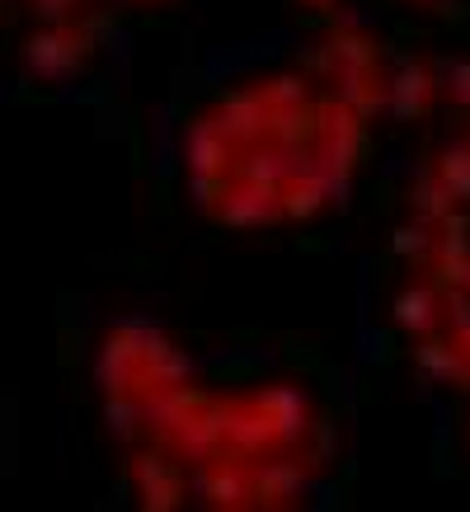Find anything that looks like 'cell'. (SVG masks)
Listing matches in <instances>:
<instances>
[{
  "instance_id": "obj_1",
  "label": "cell",
  "mask_w": 470,
  "mask_h": 512,
  "mask_svg": "<svg viewBox=\"0 0 470 512\" xmlns=\"http://www.w3.org/2000/svg\"><path fill=\"white\" fill-rule=\"evenodd\" d=\"M315 66L339 85V99H348L358 113L372 118L386 109V66H381V43L358 24H334L315 43Z\"/></svg>"
},
{
  "instance_id": "obj_2",
  "label": "cell",
  "mask_w": 470,
  "mask_h": 512,
  "mask_svg": "<svg viewBox=\"0 0 470 512\" xmlns=\"http://www.w3.org/2000/svg\"><path fill=\"white\" fill-rule=\"evenodd\" d=\"M99 52V38L85 19H62V24H38L19 43V62L33 80H71L80 76L90 57Z\"/></svg>"
},
{
  "instance_id": "obj_3",
  "label": "cell",
  "mask_w": 470,
  "mask_h": 512,
  "mask_svg": "<svg viewBox=\"0 0 470 512\" xmlns=\"http://www.w3.org/2000/svg\"><path fill=\"white\" fill-rule=\"evenodd\" d=\"M217 221L226 226H273V221L287 217V202H282V184H268V179H254V174H226V188L221 198L207 207Z\"/></svg>"
},
{
  "instance_id": "obj_4",
  "label": "cell",
  "mask_w": 470,
  "mask_h": 512,
  "mask_svg": "<svg viewBox=\"0 0 470 512\" xmlns=\"http://www.w3.org/2000/svg\"><path fill=\"white\" fill-rule=\"evenodd\" d=\"M442 104V66L428 57H400L386 71V109L400 123H423L428 113Z\"/></svg>"
},
{
  "instance_id": "obj_5",
  "label": "cell",
  "mask_w": 470,
  "mask_h": 512,
  "mask_svg": "<svg viewBox=\"0 0 470 512\" xmlns=\"http://www.w3.org/2000/svg\"><path fill=\"white\" fill-rule=\"evenodd\" d=\"M456 301H461V296L447 292L438 278H414V282H405V287L391 296V325L400 329V334H409L414 343L433 339V334L447 329Z\"/></svg>"
},
{
  "instance_id": "obj_6",
  "label": "cell",
  "mask_w": 470,
  "mask_h": 512,
  "mask_svg": "<svg viewBox=\"0 0 470 512\" xmlns=\"http://www.w3.org/2000/svg\"><path fill=\"white\" fill-rule=\"evenodd\" d=\"M127 480H132L137 508H146V512L184 508V498H188L184 470L174 466L165 451H132L127 456Z\"/></svg>"
},
{
  "instance_id": "obj_7",
  "label": "cell",
  "mask_w": 470,
  "mask_h": 512,
  "mask_svg": "<svg viewBox=\"0 0 470 512\" xmlns=\"http://www.w3.org/2000/svg\"><path fill=\"white\" fill-rule=\"evenodd\" d=\"M198 498L207 508H254V466L235 456H203L198 470Z\"/></svg>"
},
{
  "instance_id": "obj_8",
  "label": "cell",
  "mask_w": 470,
  "mask_h": 512,
  "mask_svg": "<svg viewBox=\"0 0 470 512\" xmlns=\"http://www.w3.org/2000/svg\"><path fill=\"white\" fill-rule=\"evenodd\" d=\"M414 367H419L423 381H433V386H442V390L470 386L466 362H461V353L452 348V339H447V334H433V339L414 343Z\"/></svg>"
},
{
  "instance_id": "obj_9",
  "label": "cell",
  "mask_w": 470,
  "mask_h": 512,
  "mask_svg": "<svg viewBox=\"0 0 470 512\" xmlns=\"http://www.w3.org/2000/svg\"><path fill=\"white\" fill-rule=\"evenodd\" d=\"M306 489V470L297 461H259L254 466V508H278V503H297Z\"/></svg>"
},
{
  "instance_id": "obj_10",
  "label": "cell",
  "mask_w": 470,
  "mask_h": 512,
  "mask_svg": "<svg viewBox=\"0 0 470 512\" xmlns=\"http://www.w3.org/2000/svg\"><path fill=\"white\" fill-rule=\"evenodd\" d=\"M423 179H433L456 207H466L470 202V141H447V146H438Z\"/></svg>"
},
{
  "instance_id": "obj_11",
  "label": "cell",
  "mask_w": 470,
  "mask_h": 512,
  "mask_svg": "<svg viewBox=\"0 0 470 512\" xmlns=\"http://www.w3.org/2000/svg\"><path fill=\"white\" fill-rule=\"evenodd\" d=\"M400 259V264L409 268H428L433 264V249H438V226L433 221L414 217L409 226H400V231H391V245H386Z\"/></svg>"
},
{
  "instance_id": "obj_12",
  "label": "cell",
  "mask_w": 470,
  "mask_h": 512,
  "mask_svg": "<svg viewBox=\"0 0 470 512\" xmlns=\"http://www.w3.org/2000/svg\"><path fill=\"white\" fill-rule=\"evenodd\" d=\"M442 99L470 118V57H456L442 66Z\"/></svg>"
},
{
  "instance_id": "obj_13",
  "label": "cell",
  "mask_w": 470,
  "mask_h": 512,
  "mask_svg": "<svg viewBox=\"0 0 470 512\" xmlns=\"http://www.w3.org/2000/svg\"><path fill=\"white\" fill-rule=\"evenodd\" d=\"M447 339H452V348L461 353V362H466V376H470V306L466 301H456L452 320H447V329H442Z\"/></svg>"
},
{
  "instance_id": "obj_14",
  "label": "cell",
  "mask_w": 470,
  "mask_h": 512,
  "mask_svg": "<svg viewBox=\"0 0 470 512\" xmlns=\"http://www.w3.org/2000/svg\"><path fill=\"white\" fill-rule=\"evenodd\" d=\"M29 10L43 19V24H62V19H80L85 0H29Z\"/></svg>"
},
{
  "instance_id": "obj_15",
  "label": "cell",
  "mask_w": 470,
  "mask_h": 512,
  "mask_svg": "<svg viewBox=\"0 0 470 512\" xmlns=\"http://www.w3.org/2000/svg\"><path fill=\"white\" fill-rule=\"evenodd\" d=\"M292 5H297L301 15H315V19H334V15H339V5H344V0H292Z\"/></svg>"
},
{
  "instance_id": "obj_16",
  "label": "cell",
  "mask_w": 470,
  "mask_h": 512,
  "mask_svg": "<svg viewBox=\"0 0 470 512\" xmlns=\"http://www.w3.org/2000/svg\"><path fill=\"white\" fill-rule=\"evenodd\" d=\"M405 5H414V10H419V15H433V10H442V5H447V0H405Z\"/></svg>"
},
{
  "instance_id": "obj_17",
  "label": "cell",
  "mask_w": 470,
  "mask_h": 512,
  "mask_svg": "<svg viewBox=\"0 0 470 512\" xmlns=\"http://www.w3.org/2000/svg\"><path fill=\"white\" fill-rule=\"evenodd\" d=\"M132 5H170V0H132Z\"/></svg>"
},
{
  "instance_id": "obj_18",
  "label": "cell",
  "mask_w": 470,
  "mask_h": 512,
  "mask_svg": "<svg viewBox=\"0 0 470 512\" xmlns=\"http://www.w3.org/2000/svg\"><path fill=\"white\" fill-rule=\"evenodd\" d=\"M466 141H470V137H466Z\"/></svg>"
}]
</instances>
